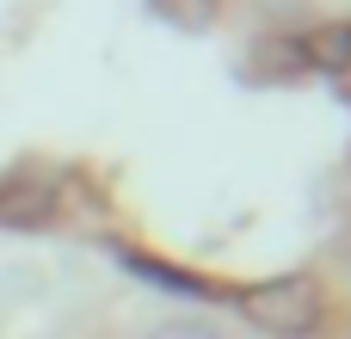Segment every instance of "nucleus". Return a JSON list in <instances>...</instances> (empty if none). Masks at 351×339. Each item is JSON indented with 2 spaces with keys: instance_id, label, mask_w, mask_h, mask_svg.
Segmentation results:
<instances>
[{
  "instance_id": "nucleus-1",
  "label": "nucleus",
  "mask_w": 351,
  "mask_h": 339,
  "mask_svg": "<svg viewBox=\"0 0 351 339\" xmlns=\"http://www.w3.org/2000/svg\"><path fill=\"white\" fill-rule=\"evenodd\" d=\"M247 315L265 327V334L302 339L321 327V284L315 278H278V284H259L247 290Z\"/></svg>"
},
{
  "instance_id": "nucleus-2",
  "label": "nucleus",
  "mask_w": 351,
  "mask_h": 339,
  "mask_svg": "<svg viewBox=\"0 0 351 339\" xmlns=\"http://www.w3.org/2000/svg\"><path fill=\"white\" fill-rule=\"evenodd\" d=\"M148 339H222V334L210 321H197V315H173V321H160Z\"/></svg>"
},
{
  "instance_id": "nucleus-3",
  "label": "nucleus",
  "mask_w": 351,
  "mask_h": 339,
  "mask_svg": "<svg viewBox=\"0 0 351 339\" xmlns=\"http://www.w3.org/2000/svg\"><path fill=\"white\" fill-rule=\"evenodd\" d=\"M167 6H173V12H185V19H204L216 0H167Z\"/></svg>"
}]
</instances>
